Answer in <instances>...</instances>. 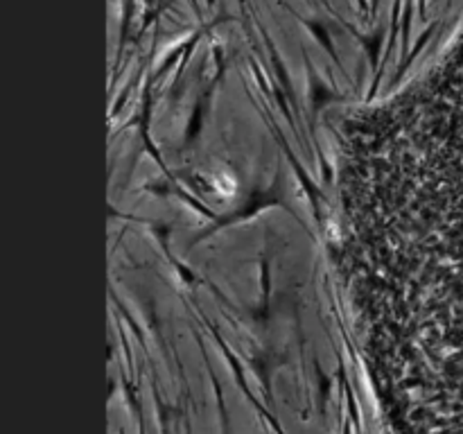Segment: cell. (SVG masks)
Returning a JSON list of instances; mask_svg holds the SVG:
<instances>
[{
	"label": "cell",
	"mask_w": 463,
	"mask_h": 434,
	"mask_svg": "<svg viewBox=\"0 0 463 434\" xmlns=\"http://www.w3.org/2000/svg\"><path fill=\"white\" fill-rule=\"evenodd\" d=\"M398 136L404 197L380 226V276L398 278L404 328L443 384L445 418L463 434V45L436 86L407 107Z\"/></svg>",
	"instance_id": "1"
}]
</instances>
